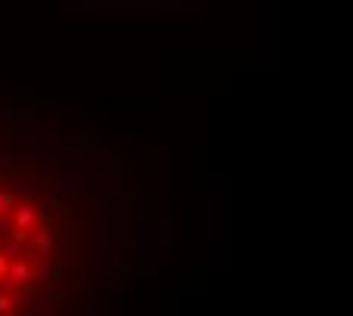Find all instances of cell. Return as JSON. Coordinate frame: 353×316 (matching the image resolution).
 I'll return each instance as SVG.
<instances>
[{"instance_id": "cell-3", "label": "cell", "mask_w": 353, "mask_h": 316, "mask_svg": "<svg viewBox=\"0 0 353 316\" xmlns=\"http://www.w3.org/2000/svg\"><path fill=\"white\" fill-rule=\"evenodd\" d=\"M37 247H40V250H49V234H40V237H37Z\"/></svg>"}, {"instance_id": "cell-1", "label": "cell", "mask_w": 353, "mask_h": 316, "mask_svg": "<svg viewBox=\"0 0 353 316\" xmlns=\"http://www.w3.org/2000/svg\"><path fill=\"white\" fill-rule=\"evenodd\" d=\"M30 219H34V210H30V207H21V210H18V216H15V222H18L21 228H24Z\"/></svg>"}, {"instance_id": "cell-5", "label": "cell", "mask_w": 353, "mask_h": 316, "mask_svg": "<svg viewBox=\"0 0 353 316\" xmlns=\"http://www.w3.org/2000/svg\"><path fill=\"white\" fill-rule=\"evenodd\" d=\"M0 274H6V262L3 259H0Z\"/></svg>"}, {"instance_id": "cell-2", "label": "cell", "mask_w": 353, "mask_h": 316, "mask_svg": "<svg viewBox=\"0 0 353 316\" xmlns=\"http://www.w3.org/2000/svg\"><path fill=\"white\" fill-rule=\"evenodd\" d=\"M12 277L24 280V277H27V268H24V265H15V268H12Z\"/></svg>"}, {"instance_id": "cell-4", "label": "cell", "mask_w": 353, "mask_h": 316, "mask_svg": "<svg viewBox=\"0 0 353 316\" xmlns=\"http://www.w3.org/2000/svg\"><path fill=\"white\" fill-rule=\"evenodd\" d=\"M12 207V198L9 195H0V210H9Z\"/></svg>"}]
</instances>
